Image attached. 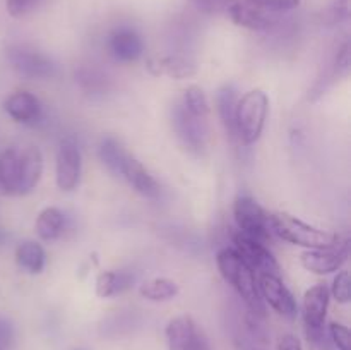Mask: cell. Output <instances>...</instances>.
Returning <instances> with one entry per match:
<instances>
[{"label": "cell", "mask_w": 351, "mask_h": 350, "mask_svg": "<svg viewBox=\"0 0 351 350\" xmlns=\"http://www.w3.org/2000/svg\"><path fill=\"white\" fill-rule=\"evenodd\" d=\"M216 266L223 280L237 292L247 311L266 319L267 307L257 287V273L239 256L233 247H223L216 254Z\"/></svg>", "instance_id": "1"}, {"label": "cell", "mask_w": 351, "mask_h": 350, "mask_svg": "<svg viewBox=\"0 0 351 350\" xmlns=\"http://www.w3.org/2000/svg\"><path fill=\"white\" fill-rule=\"evenodd\" d=\"M269 229L273 235H278L285 242L305 247V249H321V247L335 246L341 240V237L336 232L308 225L304 220L290 213H271Z\"/></svg>", "instance_id": "2"}, {"label": "cell", "mask_w": 351, "mask_h": 350, "mask_svg": "<svg viewBox=\"0 0 351 350\" xmlns=\"http://www.w3.org/2000/svg\"><path fill=\"white\" fill-rule=\"evenodd\" d=\"M269 115V96L263 89H250L237 102L235 137L243 146H252L261 139Z\"/></svg>", "instance_id": "3"}, {"label": "cell", "mask_w": 351, "mask_h": 350, "mask_svg": "<svg viewBox=\"0 0 351 350\" xmlns=\"http://www.w3.org/2000/svg\"><path fill=\"white\" fill-rule=\"evenodd\" d=\"M233 218L239 232L264 244H269L273 239V232L269 229V213H266V209L250 196H237L233 201Z\"/></svg>", "instance_id": "4"}, {"label": "cell", "mask_w": 351, "mask_h": 350, "mask_svg": "<svg viewBox=\"0 0 351 350\" xmlns=\"http://www.w3.org/2000/svg\"><path fill=\"white\" fill-rule=\"evenodd\" d=\"M257 287L259 294L263 297L266 307L269 305L276 314L281 318L293 321L298 316V304L297 299L290 292V288L285 285L280 275L273 273H259L257 275Z\"/></svg>", "instance_id": "5"}, {"label": "cell", "mask_w": 351, "mask_h": 350, "mask_svg": "<svg viewBox=\"0 0 351 350\" xmlns=\"http://www.w3.org/2000/svg\"><path fill=\"white\" fill-rule=\"evenodd\" d=\"M168 350H213L201 326L189 314L170 319L165 329Z\"/></svg>", "instance_id": "6"}, {"label": "cell", "mask_w": 351, "mask_h": 350, "mask_svg": "<svg viewBox=\"0 0 351 350\" xmlns=\"http://www.w3.org/2000/svg\"><path fill=\"white\" fill-rule=\"evenodd\" d=\"M7 60L17 74L27 79H48L53 78L57 72L51 58L24 45L7 48Z\"/></svg>", "instance_id": "7"}, {"label": "cell", "mask_w": 351, "mask_h": 350, "mask_svg": "<svg viewBox=\"0 0 351 350\" xmlns=\"http://www.w3.org/2000/svg\"><path fill=\"white\" fill-rule=\"evenodd\" d=\"M232 240L233 249L239 253V256L242 257L257 275H280V263H278V259L274 257V254L271 253L267 244L252 239V237L245 235V233L239 232V230H235V232L232 233Z\"/></svg>", "instance_id": "8"}, {"label": "cell", "mask_w": 351, "mask_h": 350, "mask_svg": "<svg viewBox=\"0 0 351 350\" xmlns=\"http://www.w3.org/2000/svg\"><path fill=\"white\" fill-rule=\"evenodd\" d=\"M350 242L339 240L338 244L321 249H307L300 254V264L314 275H331L343 270L348 263Z\"/></svg>", "instance_id": "9"}, {"label": "cell", "mask_w": 351, "mask_h": 350, "mask_svg": "<svg viewBox=\"0 0 351 350\" xmlns=\"http://www.w3.org/2000/svg\"><path fill=\"white\" fill-rule=\"evenodd\" d=\"M82 153L72 139L62 141L55 158V180L64 192H72L81 184Z\"/></svg>", "instance_id": "10"}, {"label": "cell", "mask_w": 351, "mask_h": 350, "mask_svg": "<svg viewBox=\"0 0 351 350\" xmlns=\"http://www.w3.org/2000/svg\"><path fill=\"white\" fill-rule=\"evenodd\" d=\"M171 127L177 134L178 141L185 146V150L194 154H201L206 148V120H199L192 117L184 108L180 102L175 103L171 108Z\"/></svg>", "instance_id": "11"}, {"label": "cell", "mask_w": 351, "mask_h": 350, "mask_svg": "<svg viewBox=\"0 0 351 350\" xmlns=\"http://www.w3.org/2000/svg\"><path fill=\"white\" fill-rule=\"evenodd\" d=\"M329 302H331V294H329L328 285L317 283L305 292L304 302H302V318H304L305 331L326 329Z\"/></svg>", "instance_id": "12"}, {"label": "cell", "mask_w": 351, "mask_h": 350, "mask_svg": "<svg viewBox=\"0 0 351 350\" xmlns=\"http://www.w3.org/2000/svg\"><path fill=\"white\" fill-rule=\"evenodd\" d=\"M3 110L14 122L23 124V126H34L43 117L41 102L36 95L26 91V89H21V91L7 96L3 102Z\"/></svg>", "instance_id": "13"}, {"label": "cell", "mask_w": 351, "mask_h": 350, "mask_svg": "<svg viewBox=\"0 0 351 350\" xmlns=\"http://www.w3.org/2000/svg\"><path fill=\"white\" fill-rule=\"evenodd\" d=\"M223 10L230 19L240 27L250 31H267L273 26V19L259 7L252 5L247 0H225Z\"/></svg>", "instance_id": "14"}, {"label": "cell", "mask_w": 351, "mask_h": 350, "mask_svg": "<svg viewBox=\"0 0 351 350\" xmlns=\"http://www.w3.org/2000/svg\"><path fill=\"white\" fill-rule=\"evenodd\" d=\"M108 50L117 62L122 64L137 62L144 54L143 36L132 27H119L110 34Z\"/></svg>", "instance_id": "15"}, {"label": "cell", "mask_w": 351, "mask_h": 350, "mask_svg": "<svg viewBox=\"0 0 351 350\" xmlns=\"http://www.w3.org/2000/svg\"><path fill=\"white\" fill-rule=\"evenodd\" d=\"M45 160L38 146H27L19 151V196L29 194L40 184Z\"/></svg>", "instance_id": "16"}, {"label": "cell", "mask_w": 351, "mask_h": 350, "mask_svg": "<svg viewBox=\"0 0 351 350\" xmlns=\"http://www.w3.org/2000/svg\"><path fill=\"white\" fill-rule=\"evenodd\" d=\"M122 177L129 182L130 187L141 194L143 198L147 199H158L161 194L160 184H158L156 178L149 174V170H146L143 163H141L137 158L127 156L125 163L122 168Z\"/></svg>", "instance_id": "17"}, {"label": "cell", "mask_w": 351, "mask_h": 350, "mask_svg": "<svg viewBox=\"0 0 351 350\" xmlns=\"http://www.w3.org/2000/svg\"><path fill=\"white\" fill-rule=\"evenodd\" d=\"M146 69L153 75H168L171 79H189L197 74V67L191 58L182 55H167L161 58H147Z\"/></svg>", "instance_id": "18"}, {"label": "cell", "mask_w": 351, "mask_h": 350, "mask_svg": "<svg viewBox=\"0 0 351 350\" xmlns=\"http://www.w3.org/2000/svg\"><path fill=\"white\" fill-rule=\"evenodd\" d=\"M134 283V275L122 270L99 271L95 281V292L99 299H112L129 290Z\"/></svg>", "instance_id": "19"}, {"label": "cell", "mask_w": 351, "mask_h": 350, "mask_svg": "<svg viewBox=\"0 0 351 350\" xmlns=\"http://www.w3.org/2000/svg\"><path fill=\"white\" fill-rule=\"evenodd\" d=\"M16 263L29 275H40L47 266V253L36 240H24L16 247Z\"/></svg>", "instance_id": "20"}, {"label": "cell", "mask_w": 351, "mask_h": 350, "mask_svg": "<svg viewBox=\"0 0 351 350\" xmlns=\"http://www.w3.org/2000/svg\"><path fill=\"white\" fill-rule=\"evenodd\" d=\"M0 189L3 194L19 196V151L16 148L0 153Z\"/></svg>", "instance_id": "21"}, {"label": "cell", "mask_w": 351, "mask_h": 350, "mask_svg": "<svg viewBox=\"0 0 351 350\" xmlns=\"http://www.w3.org/2000/svg\"><path fill=\"white\" fill-rule=\"evenodd\" d=\"M36 235L45 242H53L64 233L65 230V215L55 206L41 209L34 223Z\"/></svg>", "instance_id": "22"}, {"label": "cell", "mask_w": 351, "mask_h": 350, "mask_svg": "<svg viewBox=\"0 0 351 350\" xmlns=\"http://www.w3.org/2000/svg\"><path fill=\"white\" fill-rule=\"evenodd\" d=\"M239 96L233 84H225L216 93V110H218L219 120L225 127L226 134L235 137V108Z\"/></svg>", "instance_id": "23"}, {"label": "cell", "mask_w": 351, "mask_h": 350, "mask_svg": "<svg viewBox=\"0 0 351 350\" xmlns=\"http://www.w3.org/2000/svg\"><path fill=\"white\" fill-rule=\"evenodd\" d=\"M178 292H180V287L177 285V281L165 277L151 278V280L144 281L139 288V294L151 302L171 301V299L177 297Z\"/></svg>", "instance_id": "24"}, {"label": "cell", "mask_w": 351, "mask_h": 350, "mask_svg": "<svg viewBox=\"0 0 351 350\" xmlns=\"http://www.w3.org/2000/svg\"><path fill=\"white\" fill-rule=\"evenodd\" d=\"M98 156L101 163L105 165L106 170L113 175H122L123 163L129 154L122 148V144L115 139V137H103L98 148Z\"/></svg>", "instance_id": "25"}, {"label": "cell", "mask_w": 351, "mask_h": 350, "mask_svg": "<svg viewBox=\"0 0 351 350\" xmlns=\"http://www.w3.org/2000/svg\"><path fill=\"white\" fill-rule=\"evenodd\" d=\"M182 105L184 108L191 113L192 117L199 120H206L209 115V100L206 96L204 89L199 86L191 84L184 89V96H182Z\"/></svg>", "instance_id": "26"}, {"label": "cell", "mask_w": 351, "mask_h": 350, "mask_svg": "<svg viewBox=\"0 0 351 350\" xmlns=\"http://www.w3.org/2000/svg\"><path fill=\"white\" fill-rule=\"evenodd\" d=\"M329 294L338 304H348L351 301V281L350 271L339 270L336 271V277L332 278V285L329 288Z\"/></svg>", "instance_id": "27"}, {"label": "cell", "mask_w": 351, "mask_h": 350, "mask_svg": "<svg viewBox=\"0 0 351 350\" xmlns=\"http://www.w3.org/2000/svg\"><path fill=\"white\" fill-rule=\"evenodd\" d=\"M328 335L336 350H350V329L343 323L332 321L328 326Z\"/></svg>", "instance_id": "28"}, {"label": "cell", "mask_w": 351, "mask_h": 350, "mask_svg": "<svg viewBox=\"0 0 351 350\" xmlns=\"http://www.w3.org/2000/svg\"><path fill=\"white\" fill-rule=\"evenodd\" d=\"M247 2L263 10H276V12L293 10L300 5V0H247Z\"/></svg>", "instance_id": "29"}, {"label": "cell", "mask_w": 351, "mask_h": 350, "mask_svg": "<svg viewBox=\"0 0 351 350\" xmlns=\"http://www.w3.org/2000/svg\"><path fill=\"white\" fill-rule=\"evenodd\" d=\"M351 0H332L331 7H329V14H331L332 23H345L350 19L351 14Z\"/></svg>", "instance_id": "30"}, {"label": "cell", "mask_w": 351, "mask_h": 350, "mask_svg": "<svg viewBox=\"0 0 351 350\" xmlns=\"http://www.w3.org/2000/svg\"><path fill=\"white\" fill-rule=\"evenodd\" d=\"M38 0H7V12L12 17H23L36 5Z\"/></svg>", "instance_id": "31"}, {"label": "cell", "mask_w": 351, "mask_h": 350, "mask_svg": "<svg viewBox=\"0 0 351 350\" xmlns=\"http://www.w3.org/2000/svg\"><path fill=\"white\" fill-rule=\"evenodd\" d=\"M276 350H304L300 338L293 333H285L278 338Z\"/></svg>", "instance_id": "32"}, {"label": "cell", "mask_w": 351, "mask_h": 350, "mask_svg": "<svg viewBox=\"0 0 351 350\" xmlns=\"http://www.w3.org/2000/svg\"><path fill=\"white\" fill-rule=\"evenodd\" d=\"M14 342V326L9 319L0 316V347H9Z\"/></svg>", "instance_id": "33"}, {"label": "cell", "mask_w": 351, "mask_h": 350, "mask_svg": "<svg viewBox=\"0 0 351 350\" xmlns=\"http://www.w3.org/2000/svg\"><path fill=\"white\" fill-rule=\"evenodd\" d=\"M192 3L202 12H216V10H223L225 0H192Z\"/></svg>", "instance_id": "34"}, {"label": "cell", "mask_w": 351, "mask_h": 350, "mask_svg": "<svg viewBox=\"0 0 351 350\" xmlns=\"http://www.w3.org/2000/svg\"><path fill=\"white\" fill-rule=\"evenodd\" d=\"M3 240V232H0V242H2Z\"/></svg>", "instance_id": "35"}, {"label": "cell", "mask_w": 351, "mask_h": 350, "mask_svg": "<svg viewBox=\"0 0 351 350\" xmlns=\"http://www.w3.org/2000/svg\"><path fill=\"white\" fill-rule=\"evenodd\" d=\"M0 350H2V347H0Z\"/></svg>", "instance_id": "36"}]
</instances>
